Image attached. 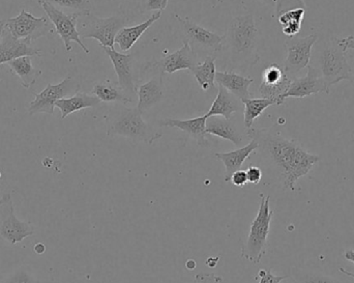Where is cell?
Returning a JSON list of instances; mask_svg holds the SVG:
<instances>
[{
    "label": "cell",
    "mask_w": 354,
    "mask_h": 283,
    "mask_svg": "<svg viewBox=\"0 0 354 283\" xmlns=\"http://www.w3.org/2000/svg\"><path fill=\"white\" fill-rule=\"evenodd\" d=\"M316 52V62L312 66L319 70L326 86L330 87L343 80L354 83V69L349 64L346 52L337 41V37H330L324 42Z\"/></svg>",
    "instance_id": "4"
},
{
    "label": "cell",
    "mask_w": 354,
    "mask_h": 283,
    "mask_svg": "<svg viewBox=\"0 0 354 283\" xmlns=\"http://www.w3.org/2000/svg\"><path fill=\"white\" fill-rule=\"evenodd\" d=\"M4 277L1 275V273H0V283L3 282Z\"/></svg>",
    "instance_id": "47"
},
{
    "label": "cell",
    "mask_w": 354,
    "mask_h": 283,
    "mask_svg": "<svg viewBox=\"0 0 354 283\" xmlns=\"http://www.w3.org/2000/svg\"><path fill=\"white\" fill-rule=\"evenodd\" d=\"M4 28H6V20H0V37H1Z\"/></svg>",
    "instance_id": "45"
},
{
    "label": "cell",
    "mask_w": 354,
    "mask_h": 283,
    "mask_svg": "<svg viewBox=\"0 0 354 283\" xmlns=\"http://www.w3.org/2000/svg\"><path fill=\"white\" fill-rule=\"evenodd\" d=\"M8 64L10 71L19 76L21 84L25 89H30L41 75V71L33 66L31 56H22V57L16 58V60L8 62Z\"/></svg>",
    "instance_id": "27"
},
{
    "label": "cell",
    "mask_w": 354,
    "mask_h": 283,
    "mask_svg": "<svg viewBox=\"0 0 354 283\" xmlns=\"http://www.w3.org/2000/svg\"><path fill=\"white\" fill-rule=\"evenodd\" d=\"M41 50L33 48L30 43L17 39L12 37L8 28H4L0 37V66L8 64L22 56H41Z\"/></svg>",
    "instance_id": "17"
},
{
    "label": "cell",
    "mask_w": 354,
    "mask_h": 283,
    "mask_svg": "<svg viewBox=\"0 0 354 283\" xmlns=\"http://www.w3.org/2000/svg\"><path fill=\"white\" fill-rule=\"evenodd\" d=\"M162 12H156L149 17V20L135 26H126L120 29V33L116 35L115 43L120 46L122 52H128L135 45L137 41L140 39L141 35L161 18Z\"/></svg>",
    "instance_id": "24"
},
{
    "label": "cell",
    "mask_w": 354,
    "mask_h": 283,
    "mask_svg": "<svg viewBox=\"0 0 354 283\" xmlns=\"http://www.w3.org/2000/svg\"><path fill=\"white\" fill-rule=\"evenodd\" d=\"M223 278L214 273H199L196 275L195 283H222Z\"/></svg>",
    "instance_id": "36"
},
{
    "label": "cell",
    "mask_w": 354,
    "mask_h": 283,
    "mask_svg": "<svg viewBox=\"0 0 354 283\" xmlns=\"http://www.w3.org/2000/svg\"><path fill=\"white\" fill-rule=\"evenodd\" d=\"M259 283H281L283 280H287V276H276L272 273L270 270H260L258 272Z\"/></svg>",
    "instance_id": "34"
},
{
    "label": "cell",
    "mask_w": 354,
    "mask_h": 283,
    "mask_svg": "<svg viewBox=\"0 0 354 283\" xmlns=\"http://www.w3.org/2000/svg\"><path fill=\"white\" fill-rule=\"evenodd\" d=\"M310 283H334L333 280H328V278L319 277L317 280H311Z\"/></svg>",
    "instance_id": "41"
},
{
    "label": "cell",
    "mask_w": 354,
    "mask_h": 283,
    "mask_svg": "<svg viewBox=\"0 0 354 283\" xmlns=\"http://www.w3.org/2000/svg\"><path fill=\"white\" fill-rule=\"evenodd\" d=\"M35 234V226L21 221L15 215L14 203L10 193L0 199V239L10 245L19 244Z\"/></svg>",
    "instance_id": "8"
},
{
    "label": "cell",
    "mask_w": 354,
    "mask_h": 283,
    "mask_svg": "<svg viewBox=\"0 0 354 283\" xmlns=\"http://www.w3.org/2000/svg\"><path fill=\"white\" fill-rule=\"evenodd\" d=\"M223 37V48L235 68L249 71L259 62L262 37L253 12L234 17Z\"/></svg>",
    "instance_id": "2"
},
{
    "label": "cell",
    "mask_w": 354,
    "mask_h": 283,
    "mask_svg": "<svg viewBox=\"0 0 354 283\" xmlns=\"http://www.w3.org/2000/svg\"><path fill=\"white\" fill-rule=\"evenodd\" d=\"M292 79L286 74L283 66L270 64L262 73L259 93L262 98L272 100L277 106H281L284 103V95L288 91Z\"/></svg>",
    "instance_id": "14"
},
{
    "label": "cell",
    "mask_w": 354,
    "mask_h": 283,
    "mask_svg": "<svg viewBox=\"0 0 354 283\" xmlns=\"http://www.w3.org/2000/svg\"><path fill=\"white\" fill-rule=\"evenodd\" d=\"M6 27L15 39L30 44L37 41L39 37H46L51 31V27L45 17L37 18L25 10H21L18 16L6 20Z\"/></svg>",
    "instance_id": "12"
},
{
    "label": "cell",
    "mask_w": 354,
    "mask_h": 283,
    "mask_svg": "<svg viewBox=\"0 0 354 283\" xmlns=\"http://www.w3.org/2000/svg\"><path fill=\"white\" fill-rule=\"evenodd\" d=\"M206 118L205 116H198L191 120H174V118H165L160 122L162 127H169V128H177L183 133L191 137L194 140L197 141L198 145L201 147H206L209 145L206 139Z\"/></svg>",
    "instance_id": "19"
},
{
    "label": "cell",
    "mask_w": 354,
    "mask_h": 283,
    "mask_svg": "<svg viewBox=\"0 0 354 283\" xmlns=\"http://www.w3.org/2000/svg\"><path fill=\"white\" fill-rule=\"evenodd\" d=\"M169 0H138L137 10L140 14L151 12H163L168 6Z\"/></svg>",
    "instance_id": "32"
},
{
    "label": "cell",
    "mask_w": 354,
    "mask_h": 283,
    "mask_svg": "<svg viewBox=\"0 0 354 283\" xmlns=\"http://www.w3.org/2000/svg\"><path fill=\"white\" fill-rule=\"evenodd\" d=\"M230 182L232 183L235 187H239V188L245 187L248 183L247 174H245V170H241L234 172L232 176H231Z\"/></svg>",
    "instance_id": "37"
},
{
    "label": "cell",
    "mask_w": 354,
    "mask_h": 283,
    "mask_svg": "<svg viewBox=\"0 0 354 283\" xmlns=\"http://www.w3.org/2000/svg\"><path fill=\"white\" fill-rule=\"evenodd\" d=\"M199 62V55L192 49L189 44L183 43L180 49L167 54L161 60L156 62L155 64H149L147 66V70L153 71L156 74L162 75L163 73L174 74V73L183 70H187L189 72Z\"/></svg>",
    "instance_id": "15"
},
{
    "label": "cell",
    "mask_w": 354,
    "mask_h": 283,
    "mask_svg": "<svg viewBox=\"0 0 354 283\" xmlns=\"http://www.w3.org/2000/svg\"><path fill=\"white\" fill-rule=\"evenodd\" d=\"M243 122L247 130L252 128L253 122L256 118L262 116L266 109L270 106L276 105V102L266 98H259V99L243 100Z\"/></svg>",
    "instance_id": "29"
},
{
    "label": "cell",
    "mask_w": 354,
    "mask_h": 283,
    "mask_svg": "<svg viewBox=\"0 0 354 283\" xmlns=\"http://www.w3.org/2000/svg\"><path fill=\"white\" fill-rule=\"evenodd\" d=\"M51 3L59 10H66V12L86 16L91 12V0H39Z\"/></svg>",
    "instance_id": "31"
},
{
    "label": "cell",
    "mask_w": 354,
    "mask_h": 283,
    "mask_svg": "<svg viewBox=\"0 0 354 283\" xmlns=\"http://www.w3.org/2000/svg\"><path fill=\"white\" fill-rule=\"evenodd\" d=\"M270 201V197L261 195L257 215L252 222L249 235L241 247V257L250 263L259 264L268 250L270 222L274 217Z\"/></svg>",
    "instance_id": "5"
},
{
    "label": "cell",
    "mask_w": 354,
    "mask_h": 283,
    "mask_svg": "<svg viewBox=\"0 0 354 283\" xmlns=\"http://www.w3.org/2000/svg\"><path fill=\"white\" fill-rule=\"evenodd\" d=\"M257 141L251 139L245 147L235 149L227 153H216L214 157L221 160L225 165V182H230L231 176L237 170H241V166L245 163V160L251 156L252 153L257 151Z\"/></svg>",
    "instance_id": "20"
},
{
    "label": "cell",
    "mask_w": 354,
    "mask_h": 283,
    "mask_svg": "<svg viewBox=\"0 0 354 283\" xmlns=\"http://www.w3.org/2000/svg\"><path fill=\"white\" fill-rule=\"evenodd\" d=\"M107 135L110 137L120 136L134 143L153 145L163 136V132L149 124L143 118L138 108L128 107L118 103L105 116Z\"/></svg>",
    "instance_id": "3"
},
{
    "label": "cell",
    "mask_w": 354,
    "mask_h": 283,
    "mask_svg": "<svg viewBox=\"0 0 354 283\" xmlns=\"http://www.w3.org/2000/svg\"><path fill=\"white\" fill-rule=\"evenodd\" d=\"M2 283H39L31 274L25 269H18L8 278H4Z\"/></svg>",
    "instance_id": "33"
},
{
    "label": "cell",
    "mask_w": 354,
    "mask_h": 283,
    "mask_svg": "<svg viewBox=\"0 0 354 283\" xmlns=\"http://www.w3.org/2000/svg\"><path fill=\"white\" fill-rule=\"evenodd\" d=\"M247 174L248 183H251L253 185H258L262 179V170L257 166L250 165L248 170H245Z\"/></svg>",
    "instance_id": "35"
},
{
    "label": "cell",
    "mask_w": 354,
    "mask_h": 283,
    "mask_svg": "<svg viewBox=\"0 0 354 283\" xmlns=\"http://www.w3.org/2000/svg\"><path fill=\"white\" fill-rule=\"evenodd\" d=\"M206 134L231 141L235 145H241L243 141V134L232 118L226 120L223 116H210L206 120Z\"/></svg>",
    "instance_id": "21"
},
{
    "label": "cell",
    "mask_w": 354,
    "mask_h": 283,
    "mask_svg": "<svg viewBox=\"0 0 354 283\" xmlns=\"http://www.w3.org/2000/svg\"><path fill=\"white\" fill-rule=\"evenodd\" d=\"M243 109V102L232 93H229L225 87L218 85V95L205 116L207 118L210 116H223L226 120H230L233 113L241 111Z\"/></svg>",
    "instance_id": "23"
},
{
    "label": "cell",
    "mask_w": 354,
    "mask_h": 283,
    "mask_svg": "<svg viewBox=\"0 0 354 283\" xmlns=\"http://www.w3.org/2000/svg\"><path fill=\"white\" fill-rule=\"evenodd\" d=\"M337 41H338L339 45L342 47L343 50L347 51V50H354V37L353 35H351V37H345V39H339L337 37Z\"/></svg>",
    "instance_id": "38"
},
{
    "label": "cell",
    "mask_w": 354,
    "mask_h": 283,
    "mask_svg": "<svg viewBox=\"0 0 354 283\" xmlns=\"http://www.w3.org/2000/svg\"><path fill=\"white\" fill-rule=\"evenodd\" d=\"M326 93H330V89L326 86L319 70L315 66L309 64L308 73L305 77L292 79L288 91L285 93L284 99L287 98H295V99H304L312 95Z\"/></svg>",
    "instance_id": "16"
},
{
    "label": "cell",
    "mask_w": 354,
    "mask_h": 283,
    "mask_svg": "<svg viewBox=\"0 0 354 283\" xmlns=\"http://www.w3.org/2000/svg\"><path fill=\"white\" fill-rule=\"evenodd\" d=\"M174 17L179 24L183 43L189 44L198 55H212L223 49V35L200 26L189 17L183 18L177 14H174Z\"/></svg>",
    "instance_id": "7"
},
{
    "label": "cell",
    "mask_w": 354,
    "mask_h": 283,
    "mask_svg": "<svg viewBox=\"0 0 354 283\" xmlns=\"http://www.w3.org/2000/svg\"><path fill=\"white\" fill-rule=\"evenodd\" d=\"M82 17L81 30L79 31L81 39H97L102 48H114L116 35L120 29L128 24L131 12L129 10H120L108 18H100L93 12Z\"/></svg>",
    "instance_id": "6"
},
{
    "label": "cell",
    "mask_w": 354,
    "mask_h": 283,
    "mask_svg": "<svg viewBox=\"0 0 354 283\" xmlns=\"http://www.w3.org/2000/svg\"><path fill=\"white\" fill-rule=\"evenodd\" d=\"M78 91H80V84L72 76L66 77L58 84H48L41 93H35V100L29 106V114H53L58 100L71 97Z\"/></svg>",
    "instance_id": "10"
},
{
    "label": "cell",
    "mask_w": 354,
    "mask_h": 283,
    "mask_svg": "<svg viewBox=\"0 0 354 283\" xmlns=\"http://www.w3.org/2000/svg\"><path fill=\"white\" fill-rule=\"evenodd\" d=\"M164 82L163 75L155 74V76L147 81V82L140 84L137 89V95H138V108L141 113L145 114L153 108L156 104L161 102L164 97Z\"/></svg>",
    "instance_id": "18"
},
{
    "label": "cell",
    "mask_w": 354,
    "mask_h": 283,
    "mask_svg": "<svg viewBox=\"0 0 354 283\" xmlns=\"http://www.w3.org/2000/svg\"><path fill=\"white\" fill-rule=\"evenodd\" d=\"M113 64L118 75V84L124 93L132 99L137 95L138 89V73H137V60L135 54H124L116 51L115 48L103 47Z\"/></svg>",
    "instance_id": "13"
},
{
    "label": "cell",
    "mask_w": 354,
    "mask_h": 283,
    "mask_svg": "<svg viewBox=\"0 0 354 283\" xmlns=\"http://www.w3.org/2000/svg\"><path fill=\"white\" fill-rule=\"evenodd\" d=\"M216 82L221 86L225 87L229 93L239 98L241 102L243 100L251 99L249 87L254 83L253 78L243 76L232 71H226V72H216Z\"/></svg>",
    "instance_id": "22"
},
{
    "label": "cell",
    "mask_w": 354,
    "mask_h": 283,
    "mask_svg": "<svg viewBox=\"0 0 354 283\" xmlns=\"http://www.w3.org/2000/svg\"><path fill=\"white\" fill-rule=\"evenodd\" d=\"M189 73L193 75L203 91L216 89V56H205L203 62H200L197 66H194Z\"/></svg>",
    "instance_id": "28"
},
{
    "label": "cell",
    "mask_w": 354,
    "mask_h": 283,
    "mask_svg": "<svg viewBox=\"0 0 354 283\" xmlns=\"http://www.w3.org/2000/svg\"><path fill=\"white\" fill-rule=\"evenodd\" d=\"M212 8L216 6V0H212Z\"/></svg>",
    "instance_id": "46"
},
{
    "label": "cell",
    "mask_w": 354,
    "mask_h": 283,
    "mask_svg": "<svg viewBox=\"0 0 354 283\" xmlns=\"http://www.w3.org/2000/svg\"><path fill=\"white\" fill-rule=\"evenodd\" d=\"M341 273L345 274V275L349 276V277H353L354 280V273L353 272L347 271V270L343 269V268H340Z\"/></svg>",
    "instance_id": "43"
},
{
    "label": "cell",
    "mask_w": 354,
    "mask_h": 283,
    "mask_svg": "<svg viewBox=\"0 0 354 283\" xmlns=\"http://www.w3.org/2000/svg\"><path fill=\"white\" fill-rule=\"evenodd\" d=\"M344 257L347 261L354 264V250L348 249V250L344 251Z\"/></svg>",
    "instance_id": "39"
},
{
    "label": "cell",
    "mask_w": 354,
    "mask_h": 283,
    "mask_svg": "<svg viewBox=\"0 0 354 283\" xmlns=\"http://www.w3.org/2000/svg\"><path fill=\"white\" fill-rule=\"evenodd\" d=\"M306 10L304 8H293L279 15L278 19L282 26L283 33L287 37H293L299 33L301 23L305 18Z\"/></svg>",
    "instance_id": "30"
},
{
    "label": "cell",
    "mask_w": 354,
    "mask_h": 283,
    "mask_svg": "<svg viewBox=\"0 0 354 283\" xmlns=\"http://www.w3.org/2000/svg\"><path fill=\"white\" fill-rule=\"evenodd\" d=\"M100 103H101V100L95 95H87V93L78 91L71 97L58 100L55 103V107L60 110L62 120H64L74 112L80 111V110L86 109V108L95 107Z\"/></svg>",
    "instance_id": "25"
},
{
    "label": "cell",
    "mask_w": 354,
    "mask_h": 283,
    "mask_svg": "<svg viewBox=\"0 0 354 283\" xmlns=\"http://www.w3.org/2000/svg\"><path fill=\"white\" fill-rule=\"evenodd\" d=\"M91 95H95L101 100V102H106V103H120L128 106L133 102V99L124 93L120 84L114 83L111 79H105L95 83L91 91Z\"/></svg>",
    "instance_id": "26"
},
{
    "label": "cell",
    "mask_w": 354,
    "mask_h": 283,
    "mask_svg": "<svg viewBox=\"0 0 354 283\" xmlns=\"http://www.w3.org/2000/svg\"><path fill=\"white\" fill-rule=\"evenodd\" d=\"M247 135L257 141L262 160L282 179L285 188L291 190H295V183L307 176L322 159L274 129L251 128L247 130Z\"/></svg>",
    "instance_id": "1"
},
{
    "label": "cell",
    "mask_w": 354,
    "mask_h": 283,
    "mask_svg": "<svg viewBox=\"0 0 354 283\" xmlns=\"http://www.w3.org/2000/svg\"><path fill=\"white\" fill-rule=\"evenodd\" d=\"M317 42L318 35L316 33L305 37H289L285 42L286 58L283 69L291 79L297 78V75L301 71L308 68L311 62L313 47Z\"/></svg>",
    "instance_id": "9"
},
{
    "label": "cell",
    "mask_w": 354,
    "mask_h": 283,
    "mask_svg": "<svg viewBox=\"0 0 354 283\" xmlns=\"http://www.w3.org/2000/svg\"><path fill=\"white\" fill-rule=\"evenodd\" d=\"M196 267V263L194 261H192V259H189V262H187V269L189 270H193L194 268Z\"/></svg>",
    "instance_id": "44"
},
{
    "label": "cell",
    "mask_w": 354,
    "mask_h": 283,
    "mask_svg": "<svg viewBox=\"0 0 354 283\" xmlns=\"http://www.w3.org/2000/svg\"><path fill=\"white\" fill-rule=\"evenodd\" d=\"M46 247L44 246L43 243H37L35 246V251L37 253V255H41V253H45Z\"/></svg>",
    "instance_id": "40"
},
{
    "label": "cell",
    "mask_w": 354,
    "mask_h": 283,
    "mask_svg": "<svg viewBox=\"0 0 354 283\" xmlns=\"http://www.w3.org/2000/svg\"><path fill=\"white\" fill-rule=\"evenodd\" d=\"M39 3L41 4V8H44L51 22L53 23L56 31H57L58 35H59L62 42H64L66 51L72 50L71 44H72V42H75V43L78 44L82 48L85 53L88 54L89 49L83 43L80 33H79V30L77 29L78 19L80 16L77 14H70V12H64V10L52 6L49 2L39 1Z\"/></svg>",
    "instance_id": "11"
},
{
    "label": "cell",
    "mask_w": 354,
    "mask_h": 283,
    "mask_svg": "<svg viewBox=\"0 0 354 283\" xmlns=\"http://www.w3.org/2000/svg\"><path fill=\"white\" fill-rule=\"evenodd\" d=\"M263 3L268 4L270 6H276L278 4L279 0H261Z\"/></svg>",
    "instance_id": "42"
}]
</instances>
